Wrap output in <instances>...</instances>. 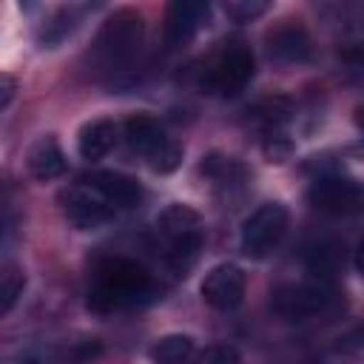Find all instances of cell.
Wrapping results in <instances>:
<instances>
[{"instance_id":"4316f807","label":"cell","mask_w":364,"mask_h":364,"mask_svg":"<svg viewBox=\"0 0 364 364\" xmlns=\"http://www.w3.org/2000/svg\"><path fill=\"white\" fill-rule=\"evenodd\" d=\"M355 125H358V131L364 134V102L355 108Z\"/></svg>"},{"instance_id":"5b68a950","label":"cell","mask_w":364,"mask_h":364,"mask_svg":"<svg viewBox=\"0 0 364 364\" xmlns=\"http://www.w3.org/2000/svg\"><path fill=\"white\" fill-rule=\"evenodd\" d=\"M270 304L279 316L304 321V318H313V316L336 313L341 301H338L336 287L327 279L313 276V279H304V282H296V284H282L273 293Z\"/></svg>"},{"instance_id":"ffe728a7","label":"cell","mask_w":364,"mask_h":364,"mask_svg":"<svg viewBox=\"0 0 364 364\" xmlns=\"http://www.w3.org/2000/svg\"><path fill=\"white\" fill-rule=\"evenodd\" d=\"M23 287H26V276L20 267L14 264H6L3 273H0V310L9 313L14 307V301L23 296Z\"/></svg>"},{"instance_id":"2e32d148","label":"cell","mask_w":364,"mask_h":364,"mask_svg":"<svg viewBox=\"0 0 364 364\" xmlns=\"http://www.w3.org/2000/svg\"><path fill=\"white\" fill-rule=\"evenodd\" d=\"M216 188H225V191H233V188H242L247 182V168L233 159V156H222V154H210L205 156L202 168H199Z\"/></svg>"},{"instance_id":"8992f818","label":"cell","mask_w":364,"mask_h":364,"mask_svg":"<svg viewBox=\"0 0 364 364\" xmlns=\"http://www.w3.org/2000/svg\"><path fill=\"white\" fill-rule=\"evenodd\" d=\"M250 77H253V54H250V48L242 40H233L210 63L202 85L210 94L236 97V94L245 91V85L250 82Z\"/></svg>"},{"instance_id":"44dd1931","label":"cell","mask_w":364,"mask_h":364,"mask_svg":"<svg viewBox=\"0 0 364 364\" xmlns=\"http://www.w3.org/2000/svg\"><path fill=\"white\" fill-rule=\"evenodd\" d=\"M267 9H270L267 0H228L225 3V14L233 23H250V20L262 17Z\"/></svg>"},{"instance_id":"6da1fadb","label":"cell","mask_w":364,"mask_h":364,"mask_svg":"<svg viewBox=\"0 0 364 364\" xmlns=\"http://www.w3.org/2000/svg\"><path fill=\"white\" fill-rule=\"evenodd\" d=\"M156 296L154 276L122 256H111L94 267L91 287H88V307L94 313H114L142 307Z\"/></svg>"},{"instance_id":"e0dca14e","label":"cell","mask_w":364,"mask_h":364,"mask_svg":"<svg viewBox=\"0 0 364 364\" xmlns=\"http://www.w3.org/2000/svg\"><path fill=\"white\" fill-rule=\"evenodd\" d=\"M247 117L264 134H276V131H282L284 122H290L293 102L287 97H267V100H259L253 108H247Z\"/></svg>"},{"instance_id":"4fadbf2b","label":"cell","mask_w":364,"mask_h":364,"mask_svg":"<svg viewBox=\"0 0 364 364\" xmlns=\"http://www.w3.org/2000/svg\"><path fill=\"white\" fill-rule=\"evenodd\" d=\"M267 54L276 60V63H284V65H296V63H307L310 54H313V43H310V34L299 26V23H284V26H276L270 34H267Z\"/></svg>"},{"instance_id":"d4e9b609","label":"cell","mask_w":364,"mask_h":364,"mask_svg":"<svg viewBox=\"0 0 364 364\" xmlns=\"http://www.w3.org/2000/svg\"><path fill=\"white\" fill-rule=\"evenodd\" d=\"M14 77L11 74H3L0 77V108H6L9 102H11V97H14Z\"/></svg>"},{"instance_id":"8fae6325","label":"cell","mask_w":364,"mask_h":364,"mask_svg":"<svg viewBox=\"0 0 364 364\" xmlns=\"http://www.w3.org/2000/svg\"><path fill=\"white\" fill-rule=\"evenodd\" d=\"M208 3L202 0H176L168 9L165 17V43L168 48H182L193 40V34L199 31V26L208 20Z\"/></svg>"},{"instance_id":"7a4b0ae2","label":"cell","mask_w":364,"mask_h":364,"mask_svg":"<svg viewBox=\"0 0 364 364\" xmlns=\"http://www.w3.org/2000/svg\"><path fill=\"white\" fill-rule=\"evenodd\" d=\"M156 230L159 236L168 242L165 247V262L173 273H188L199 256L202 247V219L191 205H168L159 216H156Z\"/></svg>"},{"instance_id":"603a6c76","label":"cell","mask_w":364,"mask_h":364,"mask_svg":"<svg viewBox=\"0 0 364 364\" xmlns=\"http://www.w3.org/2000/svg\"><path fill=\"white\" fill-rule=\"evenodd\" d=\"M336 353L344 355H364V324H355L344 336L336 338Z\"/></svg>"},{"instance_id":"9a60e30c","label":"cell","mask_w":364,"mask_h":364,"mask_svg":"<svg viewBox=\"0 0 364 364\" xmlns=\"http://www.w3.org/2000/svg\"><path fill=\"white\" fill-rule=\"evenodd\" d=\"M65 168H68L65 154L60 151L54 136H43V139H37L31 145V151H28V171L37 179H57V176L65 173Z\"/></svg>"},{"instance_id":"3957f363","label":"cell","mask_w":364,"mask_h":364,"mask_svg":"<svg viewBox=\"0 0 364 364\" xmlns=\"http://www.w3.org/2000/svg\"><path fill=\"white\" fill-rule=\"evenodd\" d=\"M142 34H145V26L139 14L117 11L97 31L91 43V60L105 71H119L136 57L142 46Z\"/></svg>"},{"instance_id":"484cf974","label":"cell","mask_w":364,"mask_h":364,"mask_svg":"<svg viewBox=\"0 0 364 364\" xmlns=\"http://www.w3.org/2000/svg\"><path fill=\"white\" fill-rule=\"evenodd\" d=\"M355 270L364 276V242L358 245V250H355Z\"/></svg>"},{"instance_id":"7c38bea8","label":"cell","mask_w":364,"mask_h":364,"mask_svg":"<svg viewBox=\"0 0 364 364\" xmlns=\"http://www.w3.org/2000/svg\"><path fill=\"white\" fill-rule=\"evenodd\" d=\"M82 182L91 185L114 208L128 210V208H136L142 202V185L134 176H128V173H119V171H94Z\"/></svg>"},{"instance_id":"5bb4252c","label":"cell","mask_w":364,"mask_h":364,"mask_svg":"<svg viewBox=\"0 0 364 364\" xmlns=\"http://www.w3.org/2000/svg\"><path fill=\"white\" fill-rule=\"evenodd\" d=\"M114 145H117V122L114 119H105V117L85 122L80 128V134H77V151L88 162L102 159L105 154H111Z\"/></svg>"},{"instance_id":"d6986e66","label":"cell","mask_w":364,"mask_h":364,"mask_svg":"<svg viewBox=\"0 0 364 364\" xmlns=\"http://www.w3.org/2000/svg\"><path fill=\"white\" fill-rule=\"evenodd\" d=\"M77 23H80L77 9H57V11L40 26L37 40H40L43 46H57V43H63V40L77 28Z\"/></svg>"},{"instance_id":"277c9868","label":"cell","mask_w":364,"mask_h":364,"mask_svg":"<svg viewBox=\"0 0 364 364\" xmlns=\"http://www.w3.org/2000/svg\"><path fill=\"white\" fill-rule=\"evenodd\" d=\"M125 142L131 151L142 154L151 165V171L156 173H171L179 168L182 162V145L176 139H171L162 128V122L151 114H134L125 122Z\"/></svg>"},{"instance_id":"9c48e42d","label":"cell","mask_w":364,"mask_h":364,"mask_svg":"<svg viewBox=\"0 0 364 364\" xmlns=\"http://www.w3.org/2000/svg\"><path fill=\"white\" fill-rule=\"evenodd\" d=\"M60 208L65 213V219L80 228V230H94L102 228L105 222L114 219V205H108L91 185H68L60 191Z\"/></svg>"},{"instance_id":"7402d4cb","label":"cell","mask_w":364,"mask_h":364,"mask_svg":"<svg viewBox=\"0 0 364 364\" xmlns=\"http://www.w3.org/2000/svg\"><path fill=\"white\" fill-rule=\"evenodd\" d=\"M196 364H242V358L230 344H210L196 355Z\"/></svg>"},{"instance_id":"30bf717a","label":"cell","mask_w":364,"mask_h":364,"mask_svg":"<svg viewBox=\"0 0 364 364\" xmlns=\"http://www.w3.org/2000/svg\"><path fill=\"white\" fill-rule=\"evenodd\" d=\"M245 290H247V279L245 270L236 264H216L205 282H202V299L213 307V310H236L245 301Z\"/></svg>"},{"instance_id":"ba28073f","label":"cell","mask_w":364,"mask_h":364,"mask_svg":"<svg viewBox=\"0 0 364 364\" xmlns=\"http://www.w3.org/2000/svg\"><path fill=\"white\" fill-rule=\"evenodd\" d=\"M287 233V208L282 202L259 205L242 225V253L247 259H264Z\"/></svg>"},{"instance_id":"cb8c5ba5","label":"cell","mask_w":364,"mask_h":364,"mask_svg":"<svg viewBox=\"0 0 364 364\" xmlns=\"http://www.w3.org/2000/svg\"><path fill=\"white\" fill-rule=\"evenodd\" d=\"M264 154L270 162H284L290 156V139L276 131V134H264Z\"/></svg>"},{"instance_id":"ac0fdd59","label":"cell","mask_w":364,"mask_h":364,"mask_svg":"<svg viewBox=\"0 0 364 364\" xmlns=\"http://www.w3.org/2000/svg\"><path fill=\"white\" fill-rule=\"evenodd\" d=\"M196 353V344L185 333H171L154 341L151 347V361L154 364H188Z\"/></svg>"},{"instance_id":"52a82bcc","label":"cell","mask_w":364,"mask_h":364,"mask_svg":"<svg viewBox=\"0 0 364 364\" xmlns=\"http://www.w3.org/2000/svg\"><path fill=\"white\" fill-rule=\"evenodd\" d=\"M307 202L330 216L364 213V185L341 173H318L307 188Z\"/></svg>"}]
</instances>
